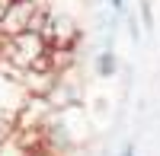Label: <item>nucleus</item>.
Masks as SVG:
<instances>
[{"label": "nucleus", "instance_id": "39448f33", "mask_svg": "<svg viewBox=\"0 0 160 156\" xmlns=\"http://www.w3.org/2000/svg\"><path fill=\"white\" fill-rule=\"evenodd\" d=\"M118 156H135V144H131V140H128V144H125L122 150H118Z\"/></svg>", "mask_w": 160, "mask_h": 156}, {"label": "nucleus", "instance_id": "0eeeda50", "mask_svg": "<svg viewBox=\"0 0 160 156\" xmlns=\"http://www.w3.org/2000/svg\"><path fill=\"white\" fill-rule=\"evenodd\" d=\"M3 10H7V3H3V0H0V19H3Z\"/></svg>", "mask_w": 160, "mask_h": 156}, {"label": "nucleus", "instance_id": "7ed1b4c3", "mask_svg": "<svg viewBox=\"0 0 160 156\" xmlns=\"http://www.w3.org/2000/svg\"><path fill=\"white\" fill-rule=\"evenodd\" d=\"M141 19H144V25H154V16H151V0H141Z\"/></svg>", "mask_w": 160, "mask_h": 156}, {"label": "nucleus", "instance_id": "f257e3e1", "mask_svg": "<svg viewBox=\"0 0 160 156\" xmlns=\"http://www.w3.org/2000/svg\"><path fill=\"white\" fill-rule=\"evenodd\" d=\"M48 54H51V48H48L42 32H22V35L7 38V57L26 73L29 70H45Z\"/></svg>", "mask_w": 160, "mask_h": 156}, {"label": "nucleus", "instance_id": "f03ea898", "mask_svg": "<svg viewBox=\"0 0 160 156\" xmlns=\"http://www.w3.org/2000/svg\"><path fill=\"white\" fill-rule=\"evenodd\" d=\"M93 73L99 76V80H112L118 73V54L112 48H102L96 57H93Z\"/></svg>", "mask_w": 160, "mask_h": 156}, {"label": "nucleus", "instance_id": "423d86ee", "mask_svg": "<svg viewBox=\"0 0 160 156\" xmlns=\"http://www.w3.org/2000/svg\"><path fill=\"white\" fill-rule=\"evenodd\" d=\"M29 3H35L38 10H45V3H48V0H29Z\"/></svg>", "mask_w": 160, "mask_h": 156}, {"label": "nucleus", "instance_id": "20e7f679", "mask_svg": "<svg viewBox=\"0 0 160 156\" xmlns=\"http://www.w3.org/2000/svg\"><path fill=\"white\" fill-rule=\"evenodd\" d=\"M109 7H112L115 16H122V13H125V0H109Z\"/></svg>", "mask_w": 160, "mask_h": 156}, {"label": "nucleus", "instance_id": "6e6552de", "mask_svg": "<svg viewBox=\"0 0 160 156\" xmlns=\"http://www.w3.org/2000/svg\"><path fill=\"white\" fill-rule=\"evenodd\" d=\"M3 3H13V0H3Z\"/></svg>", "mask_w": 160, "mask_h": 156}]
</instances>
